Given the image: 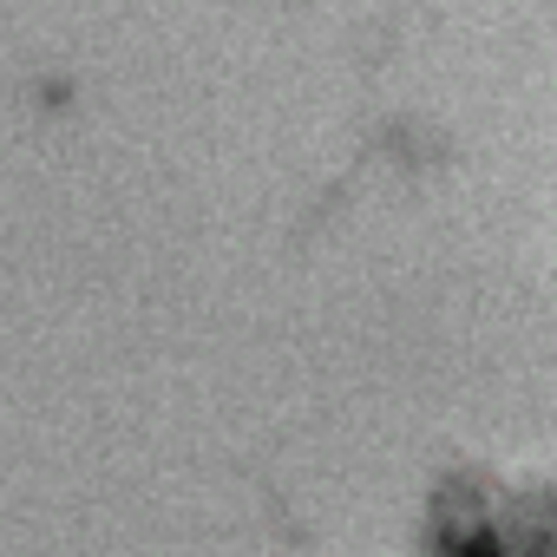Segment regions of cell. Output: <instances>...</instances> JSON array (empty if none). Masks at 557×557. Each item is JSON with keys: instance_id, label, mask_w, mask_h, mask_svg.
Here are the masks:
<instances>
[{"instance_id": "cell-1", "label": "cell", "mask_w": 557, "mask_h": 557, "mask_svg": "<svg viewBox=\"0 0 557 557\" xmlns=\"http://www.w3.org/2000/svg\"><path fill=\"white\" fill-rule=\"evenodd\" d=\"M433 557H557V492L459 479L433 505Z\"/></svg>"}]
</instances>
